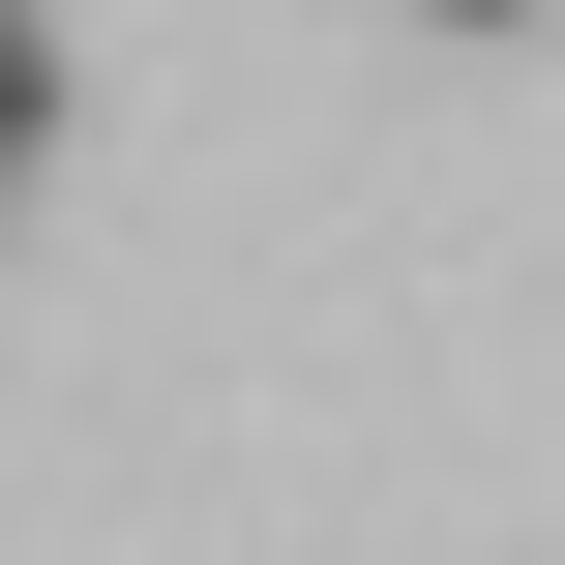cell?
<instances>
[{
  "mask_svg": "<svg viewBox=\"0 0 565 565\" xmlns=\"http://www.w3.org/2000/svg\"><path fill=\"white\" fill-rule=\"evenodd\" d=\"M30 119H60V30H30V0H0V179H30Z\"/></svg>",
  "mask_w": 565,
  "mask_h": 565,
  "instance_id": "cell-1",
  "label": "cell"
},
{
  "mask_svg": "<svg viewBox=\"0 0 565 565\" xmlns=\"http://www.w3.org/2000/svg\"><path fill=\"white\" fill-rule=\"evenodd\" d=\"M417 30H536V0H417Z\"/></svg>",
  "mask_w": 565,
  "mask_h": 565,
  "instance_id": "cell-2",
  "label": "cell"
}]
</instances>
